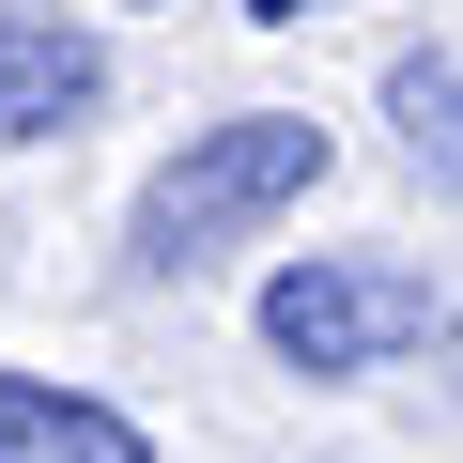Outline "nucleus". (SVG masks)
Wrapping results in <instances>:
<instances>
[{
  "label": "nucleus",
  "mask_w": 463,
  "mask_h": 463,
  "mask_svg": "<svg viewBox=\"0 0 463 463\" xmlns=\"http://www.w3.org/2000/svg\"><path fill=\"white\" fill-rule=\"evenodd\" d=\"M325 185V124L309 109H232V124H201L155 185H139V279H185V263H216V248H248L263 216H294Z\"/></svg>",
  "instance_id": "obj_1"
},
{
  "label": "nucleus",
  "mask_w": 463,
  "mask_h": 463,
  "mask_svg": "<svg viewBox=\"0 0 463 463\" xmlns=\"http://www.w3.org/2000/svg\"><path fill=\"white\" fill-rule=\"evenodd\" d=\"M448 309H432V279L417 263H386V248H309V263H279L263 279V340L309 371V386H355V371H386L402 340H432Z\"/></svg>",
  "instance_id": "obj_2"
},
{
  "label": "nucleus",
  "mask_w": 463,
  "mask_h": 463,
  "mask_svg": "<svg viewBox=\"0 0 463 463\" xmlns=\"http://www.w3.org/2000/svg\"><path fill=\"white\" fill-rule=\"evenodd\" d=\"M109 109V47L62 32V16H0V155H32V139H78Z\"/></svg>",
  "instance_id": "obj_3"
},
{
  "label": "nucleus",
  "mask_w": 463,
  "mask_h": 463,
  "mask_svg": "<svg viewBox=\"0 0 463 463\" xmlns=\"http://www.w3.org/2000/svg\"><path fill=\"white\" fill-rule=\"evenodd\" d=\"M0 463H155V432L62 371H0Z\"/></svg>",
  "instance_id": "obj_4"
},
{
  "label": "nucleus",
  "mask_w": 463,
  "mask_h": 463,
  "mask_svg": "<svg viewBox=\"0 0 463 463\" xmlns=\"http://www.w3.org/2000/svg\"><path fill=\"white\" fill-rule=\"evenodd\" d=\"M386 124H402V155L432 185H463V47H402L386 62Z\"/></svg>",
  "instance_id": "obj_5"
},
{
  "label": "nucleus",
  "mask_w": 463,
  "mask_h": 463,
  "mask_svg": "<svg viewBox=\"0 0 463 463\" xmlns=\"http://www.w3.org/2000/svg\"><path fill=\"white\" fill-rule=\"evenodd\" d=\"M248 16H263V32H294V16H325V0H248Z\"/></svg>",
  "instance_id": "obj_6"
},
{
  "label": "nucleus",
  "mask_w": 463,
  "mask_h": 463,
  "mask_svg": "<svg viewBox=\"0 0 463 463\" xmlns=\"http://www.w3.org/2000/svg\"><path fill=\"white\" fill-rule=\"evenodd\" d=\"M432 355H448V386H463V309H448V325H432Z\"/></svg>",
  "instance_id": "obj_7"
}]
</instances>
